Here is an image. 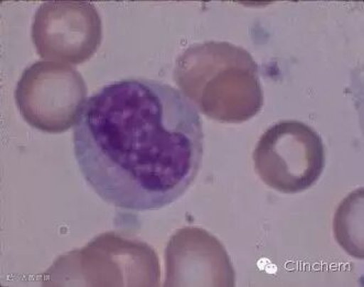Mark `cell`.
<instances>
[{
    "mask_svg": "<svg viewBox=\"0 0 364 287\" xmlns=\"http://www.w3.org/2000/svg\"><path fill=\"white\" fill-rule=\"evenodd\" d=\"M74 156L92 190L128 210H156L193 185L204 156L203 119L168 84L127 78L90 96L73 132Z\"/></svg>",
    "mask_w": 364,
    "mask_h": 287,
    "instance_id": "1",
    "label": "cell"
},
{
    "mask_svg": "<svg viewBox=\"0 0 364 287\" xmlns=\"http://www.w3.org/2000/svg\"><path fill=\"white\" fill-rule=\"evenodd\" d=\"M175 78L194 105L218 121H245L260 108L255 64L232 44H195L178 60Z\"/></svg>",
    "mask_w": 364,
    "mask_h": 287,
    "instance_id": "2",
    "label": "cell"
},
{
    "mask_svg": "<svg viewBox=\"0 0 364 287\" xmlns=\"http://www.w3.org/2000/svg\"><path fill=\"white\" fill-rule=\"evenodd\" d=\"M255 172L269 188L284 194L309 190L326 164L323 139L313 128L296 120L269 128L253 152Z\"/></svg>",
    "mask_w": 364,
    "mask_h": 287,
    "instance_id": "3",
    "label": "cell"
},
{
    "mask_svg": "<svg viewBox=\"0 0 364 287\" xmlns=\"http://www.w3.org/2000/svg\"><path fill=\"white\" fill-rule=\"evenodd\" d=\"M87 93L85 80L75 68L39 61L22 73L15 99L20 114L31 127L62 134L77 121Z\"/></svg>",
    "mask_w": 364,
    "mask_h": 287,
    "instance_id": "4",
    "label": "cell"
},
{
    "mask_svg": "<svg viewBox=\"0 0 364 287\" xmlns=\"http://www.w3.org/2000/svg\"><path fill=\"white\" fill-rule=\"evenodd\" d=\"M31 38L42 59L77 65L100 47L102 19L90 3H44L34 15Z\"/></svg>",
    "mask_w": 364,
    "mask_h": 287,
    "instance_id": "5",
    "label": "cell"
}]
</instances>
